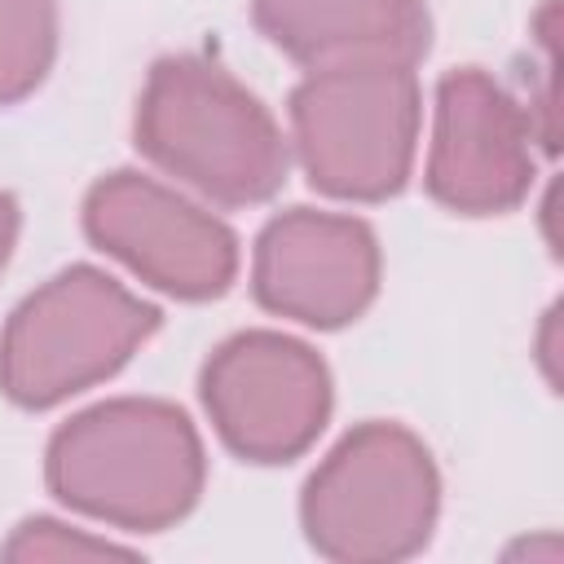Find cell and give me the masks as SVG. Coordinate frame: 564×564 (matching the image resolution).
<instances>
[{
  "label": "cell",
  "instance_id": "cell-1",
  "mask_svg": "<svg viewBox=\"0 0 564 564\" xmlns=\"http://www.w3.org/2000/svg\"><path fill=\"white\" fill-rule=\"evenodd\" d=\"M44 485L88 520L123 533H163L198 507L207 449L176 401L110 397L48 436Z\"/></svg>",
  "mask_w": 564,
  "mask_h": 564
},
{
  "label": "cell",
  "instance_id": "cell-2",
  "mask_svg": "<svg viewBox=\"0 0 564 564\" xmlns=\"http://www.w3.org/2000/svg\"><path fill=\"white\" fill-rule=\"evenodd\" d=\"M132 141L159 172L220 207L269 203L291 172V150L269 106L198 53H167L150 66Z\"/></svg>",
  "mask_w": 564,
  "mask_h": 564
},
{
  "label": "cell",
  "instance_id": "cell-3",
  "mask_svg": "<svg viewBox=\"0 0 564 564\" xmlns=\"http://www.w3.org/2000/svg\"><path fill=\"white\" fill-rule=\"evenodd\" d=\"M441 471L405 423L370 419L335 441L300 494V529L322 560L397 564L432 542Z\"/></svg>",
  "mask_w": 564,
  "mask_h": 564
},
{
  "label": "cell",
  "instance_id": "cell-4",
  "mask_svg": "<svg viewBox=\"0 0 564 564\" xmlns=\"http://www.w3.org/2000/svg\"><path fill=\"white\" fill-rule=\"evenodd\" d=\"M163 326L159 304L97 264H70L35 286L0 330V392L18 410H53L110 375Z\"/></svg>",
  "mask_w": 564,
  "mask_h": 564
},
{
  "label": "cell",
  "instance_id": "cell-5",
  "mask_svg": "<svg viewBox=\"0 0 564 564\" xmlns=\"http://www.w3.org/2000/svg\"><path fill=\"white\" fill-rule=\"evenodd\" d=\"M291 141L308 185L344 203H383L405 189L423 93L414 66L308 70L291 97Z\"/></svg>",
  "mask_w": 564,
  "mask_h": 564
},
{
  "label": "cell",
  "instance_id": "cell-6",
  "mask_svg": "<svg viewBox=\"0 0 564 564\" xmlns=\"http://www.w3.org/2000/svg\"><path fill=\"white\" fill-rule=\"evenodd\" d=\"M203 410L242 463H295L326 427L335 388L317 348L282 330H238L198 370Z\"/></svg>",
  "mask_w": 564,
  "mask_h": 564
},
{
  "label": "cell",
  "instance_id": "cell-7",
  "mask_svg": "<svg viewBox=\"0 0 564 564\" xmlns=\"http://www.w3.org/2000/svg\"><path fill=\"white\" fill-rule=\"evenodd\" d=\"M79 220L97 251L172 300H220L238 278V234L203 203L137 167L97 176Z\"/></svg>",
  "mask_w": 564,
  "mask_h": 564
},
{
  "label": "cell",
  "instance_id": "cell-8",
  "mask_svg": "<svg viewBox=\"0 0 564 564\" xmlns=\"http://www.w3.org/2000/svg\"><path fill=\"white\" fill-rule=\"evenodd\" d=\"M533 141L529 110L489 70L454 66L436 79L423 185L454 216H507L538 181Z\"/></svg>",
  "mask_w": 564,
  "mask_h": 564
},
{
  "label": "cell",
  "instance_id": "cell-9",
  "mask_svg": "<svg viewBox=\"0 0 564 564\" xmlns=\"http://www.w3.org/2000/svg\"><path fill=\"white\" fill-rule=\"evenodd\" d=\"M383 278V251L361 216L291 207L278 212L251 247V295L264 313L313 330L357 322Z\"/></svg>",
  "mask_w": 564,
  "mask_h": 564
},
{
  "label": "cell",
  "instance_id": "cell-10",
  "mask_svg": "<svg viewBox=\"0 0 564 564\" xmlns=\"http://www.w3.org/2000/svg\"><path fill=\"white\" fill-rule=\"evenodd\" d=\"M251 22L304 70L419 66L432 48L423 0H251Z\"/></svg>",
  "mask_w": 564,
  "mask_h": 564
},
{
  "label": "cell",
  "instance_id": "cell-11",
  "mask_svg": "<svg viewBox=\"0 0 564 564\" xmlns=\"http://www.w3.org/2000/svg\"><path fill=\"white\" fill-rule=\"evenodd\" d=\"M57 57V0H0V106L26 101Z\"/></svg>",
  "mask_w": 564,
  "mask_h": 564
},
{
  "label": "cell",
  "instance_id": "cell-12",
  "mask_svg": "<svg viewBox=\"0 0 564 564\" xmlns=\"http://www.w3.org/2000/svg\"><path fill=\"white\" fill-rule=\"evenodd\" d=\"M4 560H18V564H35V560H106V555H123L132 560L137 551L123 546V542H110V538H97L88 529H75V524H62V520H48V516H31L22 520L9 542L0 546Z\"/></svg>",
  "mask_w": 564,
  "mask_h": 564
},
{
  "label": "cell",
  "instance_id": "cell-13",
  "mask_svg": "<svg viewBox=\"0 0 564 564\" xmlns=\"http://www.w3.org/2000/svg\"><path fill=\"white\" fill-rule=\"evenodd\" d=\"M18 229H22V212H18L13 194L0 189V273H4L9 256H13V247H18Z\"/></svg>",
  "mask_w": 564,
  "mask_h": 564
},
{
  "label": "cell",
  "instance_id": "cell-14",
  "mask_svg": "<svg viewBox=\"0 0 564 564\" xmlns=\"http://www.w3.org/2000/svg\"><path fill=\"white\" fill-rule=\"evenodd\" d=\"M538 357H542V370H546V383L555 388L560 383V375H555V308L546 313V322H542V339H538Z\"/></svg>",
  "mask_w": 564,
  "mask_h": 564
}]
</instances>
